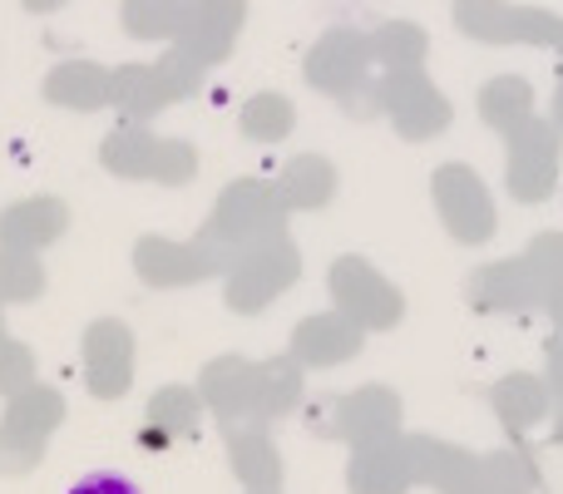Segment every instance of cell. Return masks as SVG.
Here are the masks:
<instances>
[{
    "mask_svg": "<svg viewBox=\"0 0 563 494\" xmlns=\"http://www.w3.org/2000/svg\"><path fill=\"white\" fill-rule=\"evenodd\" d=\"M297 277H301L297 243H291L287 233L267 238L263 248L243 252V257L223 272V301L233 311H243V317H253V311L273 307L282 292H291V282H297Z\"/></svg>",
    "mask_w": 563,
    "mask_h": 494,
    "instance_id": "2",
    "label": "cell"
},
{
    "mask_svg": "<svg viewBox=\"0 0 563 494\" xmlns=\"http://www.w3.org/2000/svg\"><path fill=\"white\" fill-rule=\"evenodd\" d=\"M361 347H366V327H356L346 311H317V317L297 321V331L287 341V356L301 371H331L356 356Z\"/></svg>",
    "mask_w": 563,
    "mask_h": 494,
    "instance_id": "12",
    "label": "cell"
},
{
    "mask_svg": "<svg viewBox=\"0 0 563 494\" xmlns=\"http://www.w3.org/2000/svg\"><path fill=\"white\" fill-rule=\"evenodd\" d=\"M327 287H331L336 311H346V317L366 331H390V327H400V317H406L400 287L380 267H371L366 257H336L327 272Z\"/></svg>",
    "mask_w": 563,
    "mask_h": 494,
    "instance_id": "4",
    "label": "cell"
},
{
    "mask_svg": "<svg viewBox=\"0 0 563 494\" xmlns=\"http://www.w3.org/2000/svg\"><path fill=\"white\" fill-rule=\"evenodd\" d=\"M134 272L148 287H194L203 277H218L223 267L198 238H188V243H178V238H139Z\"/></svg>",
    "mask_w": 563,
    "mask_h": 494,
    "instance_id": "13",
    "label": "cell"
},
{
    "mask_svg": "<svg viewBox=\"0 0 563 494\" xmlns=\"http://www.w3.org/2000/svg\"><path fill=\"white\" fill-rule=\"evenodd\" d=\"M544 311L554 317V327H563V287L554 292V297H549V307H544Z\"/></svg>",
    "mask_w": 563,
    "mask_h": 494,
    "instance_id": "30",
    "label": "cell"
},
{
    "mask_svg": "<svg viewBox=\"0 0 563 494\" xmlns=\"http://www.w3.org/2000/svg\"><path fill=\"white\" fill-rule=\"evenodd\" d=\"M366 65H371V40L356 30H327L321 45L307 55V79L321 95H336L346 105L356 89H366Z\"/></svg>",
    "mask_w": 563,
    "mask_h": 494,
    "instance_id": "10",
    "label": "cell"
},
{
    "mask_svg": "<svg viewBox=\"0 0 563 494\" xmlns=\"http://www.w3.org/2000/svg\"><path fill=\"white\" fill-rule=\"evenodd\" d=\"M485 475L495 494H534L539 490V470H534V455H529L525 446H509V450H495V455H485Z\"/></svg>",
    "mask_w": 563,
    "mask_h": 494,
    "instance_id": "27",
    "label": "cell"
},
{
    "mask_svg": "<svg viewBox=\"0 0 563 494\" xmlns=\"http://www.w3.org/2000/svg\"><path fill=\"white\" fill-rule=\"evenodd\" d=\"M400 436V396L390 386H361L351 396H336L331 406V440L351 446H376Z\"/></svg>",
    "mask_w": 563,
    "mask_h": 494,
    "instance_id": "15",
    "label": "cell"
},
{
    "mask_svg": "<svg viewBox=\"0 0 563 494\" xmlns=\"http://www.w3.org/2000/svg\"><path fill=\"white\" fill-rule=\"evenodd\" d=\"M371 55L386 59V69H420L426 59V35H420L410 20H390L371 35Z\"/></svg>",
    "mask_w": 563,
    "mask_h": 494,
    "instance_id": "25",
    "label": "cell"
},
{
    "mask_svg": "<svg viewBox=\"0 0 563 494\" xmlns=\"http://www.w3.org/2000/svg\"><path fill=\"white\" fill-rule=\"evenodd\" d=\"M376 105L390 114V124L406 139H435L450 124V105L420 69H390L376 79Z\"/></svg>",
    "mask_w": 563,
    "mask_h": 494,
    "instance_id": "7",
    "label": "cell"
},
{
    "mask_svg": "<svg viewBox=\"0 0 563 494\" xmlns=\"http://www.w3.org/2000/svg\"><path fill=\"white\" fill-rule=\"evenodd\" d=\"M470 301L479 311H505V317H525V311L544 307V277L539 267L525 257H509V262H489V267L475 272L470 282Z\"/></svg>",
    "mask_w": 563,
    "mask_h": 494,
    "instance_id": "11",
    "label": "cell"
},
{
    "mask_svg": "<svg viewBox=\"0 0 563 494\" xmlns=\"http://www.w3.org/2000/svg\"><path fill=\"white\" fill-rule=\"evenodd\" d=\"M69 494H139L129 485L124 475H109V470H95V475H85L79 485H69Z\"/></svg>",
    "mask_w": 563,
    "mask_h": 494,
    "instance_id": "28",
    "label": "cell"
},
{
    "mask_svg": "<svg viewBox=\"0 0 563 494\" xmlns=\"http://www.w3.org/2000/svg\"><path fill=\"white\" fill-rule=\"evenodd\" d=\"M430 198H435V213H440V223L450 228L455 243L475 248V243H489V238H495V223H499L495 198H489L485 178H479L475 168H465V164L435 168Z\"/></svg>",
    "mask_w": 563,
    "mask_h": 494,
    "instance_id": "5",
    "label": "cell"
},
{
    "mask_svg": "<svg viewBox=\"0 0 563 494\" xmlns=\"http://www.w3.org/2000/svg\"><path fill=\"white\" fill-rule=\"evenodd\" d=\"M406 440H410V460H416V485H430L435 494H495L485 475V455H465V450L430 436H406Z\"/></svg>",
    "mask_w": 563,
    "mask_h": 494,
    "instance_id": "14",
    "label": "cell"
},
{
    "mask_svg": "<svg viewBox=\"0 0 563 494\" xmlns=\"http://www.w3.org/2000/svg\"><path fill=\"white\" fill-rule=\"evenodd\" d=\"M544 381H549V391H554V400H563V327H554V337H549Z\"/></svg>",
    "mask_w": 563,
    "mask_h": 494,
    "instance_id": "29",
    "label": "cell"
},
{
    "mask_svg": "<svg viewBox=\"0 0 563 494\" xmlns=\"http://www.w3.org/2000/svg\"><path fill=\"white\" fill-rule=\"evenodd\" d=\"M194 0H124V25L134 35H178Z\"/></svg>",
    "mask_w": 563,
    "mask_h": 494,
    "instance_id": "26",
    "label": "cell"
},
{
    "mask_svg": "<svg viewBox=\"0 0 563 494\" xmlns=\"http://www.w3.org/2000/svg\"><path fill=\"white\" fill-rule=\"evenodd\" d=\"M203 396L198 386H164L154 400H148V416H144V446H168V440H184L198 430L203 420Z\"/></svg>",
    "mask_w": 563,
    "mask_h": 494,
    "instance_id": "21",
    "label": "cell"
},
{
    "mask_svg": "<svg viewBox=\"0 0 563 494\" xmlns=\"http://www.w3.org/2000/svg\"><path fill=\"white\" fill-rule=\"evenodd\" d=\"M554 124L563 129V79H559V95H554Z\"/></svg>",
    "mask_w": 563,
    "mask_h": 494,
    "instance_id": "32",
    "label": "cell"
},
{
    "mask_svg": "<svg viewBox=\"0 0 563 494\" xmlns=\"http://www.w3.org/2000/svg\"><path fill=\"white\" fill-rule=\"evenodd\" d=\"M489 400H495V416H499V426H505L509 440H525L529 430L544 426V420L554 416V391H549V381L529 376V371L495 381Z\"/></svg>",
    "mask_w": 563,
    "mask_h": 494,
    "instance_id": "18",
    "label": "cell"
},
{
    "mask_svg": "<svg viewBox=\"0 0 563 494\" xmlns=\"http://www.w3.org/2000/svg\"><path fill=\"white\" fill-rule=\"evenodd\" d=\"M554 440L563 446V400H554Z\"/></svg>",
    "mask_w": 563,
    "mask_h": 494,
    "instance_id": "31",
    "label": "cell"
},
{
    "mask_svg": "<svg viewBox=\"0 0 563 494\" xmlns=\"http://www.w3.org/2000/svg\"><path fill=\"white\" fill-rule=\"evenodd\" d=\"M351 494H410L416 490V460H410V440L390 436L376 446H356V460L346 470Z\"/></svg>",
    "mask_w": 563,
    "mask_h": 494,
    "instance_id": "16",
    "label": "cell"
},
{
    "mask_svg": "<svg viewBox=\"0 0 563 494\" xmlns=\"http://www.w3.org/2000/svg\"><path fill=\"white\" fill-rule=\"evenodd\" d=\"M479 114H485L495 129H505V134H515L519 124H529V119H534V89H529V79H519V75L489 79L485 95H479Z\"/></svg>",
    "mask_w": 563,
    "mask_h": 494,
    "instance_id": "22",
    "label": "cell"
},
{
    "mask_svg": "<svg viewBox=\"0 0 563 494\" xmlns=\"http://www.w3.org/2000/svg\"><path fill=\"white\" fill-rule=\"evenodd\" d=\"M257 494H277V490H257Z\"/></svg>",
    "mask_w": 563,
    "mask_h": 494,
    "instance_id": "33",
    "label": "cell"
},
{
    "mask_svg": "<svg viewBox=\"0 0 563 494\" xmlns=\"http://www.w3.org/2000/svg\"><path fill=\"white\" fill-rule=\"evenodd\" d=\"M104 168H114L119 178H154V184H188L198 174V154L194 144L178 139H158L148 134L139 119H124L114 139H104Z\"/></svg>",
    "mask_w": 563,
    "mask_h": 494,
    "instance_id": "3",
    "label": "cell"
},
{
    "mask_svg": "<svg viewBox=\"0 0 563 494\" xmlns=\"http://www.w3.org/2000/svg\"><path fill=\"white\" fill-rule=\"evenodd\" d=\"M287 233V204H282L277 184H263V178H243V184L223 188L218 194L213 218L203 223L198 243L218 257V267H233L243 252L263 248L267 238Z\"/></svg>",
    "mask_w": 563,
    "mask_h": 494,
    "instance_id": "1",
    "label": "cell"
},
{
    "mask_svg": "<svg viewBox=\"0 0 563 494\" xmlns=\"http://www.w3.org/2000/svg\"><path fill=\"white\" fill-rule=\"evenodd\" d=\"M243 25V0H194L184 30H178V55H188L194 65H213L233 50V35Z\"/></svg>",
    "mask_w": 563,
    "mask_h": 494,
    "instance_id": "17",
    "label": "cell"
},
{
    "mask_svg": "<svg viewBox=\"0 0 563 494\" xmlns=\"http://www.w3.org/2000/svg\"><path fill=\"white\" fill-rule=\"evenodd\" d=\"M55 85L49 95L55 99H69L79 109H95V105H114V69L104 65H75V69H55Z\"/></svg>",
    "mask_w": 563,
    "mask_h": 494,
    "instance_id": "24",
    "label": "cell"
},
{
    "mask_svg": "<svg viewBox=\"0 0 563 494\" xmlns=\"http://www.w3.org/2000/svg\"><path fill=\"white\" fill-rule=\"evenodd\" d=\"M559 149H563V129L549 119H529L509 134V168L505 184L519 204H539V198L554 194L559 184Z\"/></svg>",
    "mask_w": 563,
    "mask_h": 494,
    "instance_id": "6",
    "label": "cell"
},
{
    "mask_svg": "<svg viewBox=\"0 0 563 494\" xmlns=\"http://www.w3.org/2000/svg\"><path fill=\"white\" fill-rule=\"evenodd\" d=\"M277 194L287 204V213H317V208L331 204L336 194V168L321 154H297L287 158V168L277 174Z\"/></svg>",
    "mask_w": 563,
    "mask_h": 494,
    "instance_id": "20",
    "label": "cell"
},
{
    "mask_svg": "<svg viewBox=\"0 0 563 494\" xmlns=\"http://www.w3.org/2000/svg\"><path fill=\"white\" fill-rule=\"evenodd\" d=\"M291 124H297V109H291L287 95H253L243 105V114H238V129L253 144H277V139L291 134Z\"/></svg>",
    "mask_w": 563,
    "mask_h": 494,
    "instance_id": "23",
    "label": "cell"
},
{
    "mask_svg": "<svg viewBox=\"0 0 563 494\" xmlns=\"http://www.w3.org/2000/svg\"><path fill=\"white\" fill-rule=\"evenodd\" d=\"M198 396L223 426H243L257 420V400H263V361L247 356H218L198 376Z\"/></svg>",
    "mask_w": 563,
    "mask_h": 494,
    "instance_id": "8",
    "label": "cell"
},
{
    "mask_svg": "<svg viewBox=\"0 0 563 494\" xmlns=\"http://www.w3.org/2000/svg\"><path fill=\"white\" fill-rule=\"evenodd\" d=\"M267 426H273V420H243V426H228V460H233V470L247 485V494L282 485V455H277V440H273Z\"/></svg>",
    "mask_w": 563,
    "mask_h": 494,
    "instance_id": "19",
    "label": "cell"
},
{
    "mask_svg": "<svg viewBox=\"0 0 563 494\" xmlns=\"http://www.w3.org/2000/svg\"><path fill=\"white\" fill-rule=\"evenodd\" d=\"M85 381L99 400H119L134 386V331L114 317H99L85 331Z\"/></svg>",
    "mask_w": 563,
    "mask_h": 494,
    "instance_id": "9",
    "label": "cell"
}]
</instances>
